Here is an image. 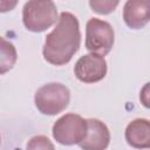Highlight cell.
Wrapping results in <instances>:
<instances>
[{"label":"cell","mask_w":150,"mask_h":150,"mask_svg":"<svg viewBox=\"0 0 150 150\" xmlns=\"http://www.w3.org/2000/svg\"><path fill=\"white\" fill-rule=\"evenodd\" d=\"M110 143L108 127L97 118L87 120V134L79 143L82 150H105Z\"/></svg>","instance_id":"obj_7"},{"label":"cell","mask_w":150,"mask_h":150,"mask_svg":"<svg viewBox=\"0 0 150 150\" xmlns=\"http://www.w3.org/2000/svg\"><path fill=\"white\" fill-rule=\"evenodd\" d=\"M18 60V53L12 42L0 36V75L9 71Z\"/></svg>","instance_id":"obj_10"},{"label":"cell","mask_w":150,"mask_h":150,"mask_svg":"<svg viewBox=\"0 0 150 150\" xmlns=\"http://www.w3.org/2000/svg\"><path fill=\"white\" fill-rule=\"evenodd\" d=\"M74 74L77 80L84 83H95L103 80L107 75V61L98 54H87L81 56L75 66Z\"/></svg>","instance_id":"obj_6"},{"label":"cell","mask_w":150,"mask_h":150,"mask_svg":"<svg viewBox=\"0 0 150 150\" xmlns=\"http://www.w3.org/2000/svg\"><path fill=\"white\" fill-rule=\"evenodd\" d=\"M125 141L135 149L150 146V123L146 118H135L125 128Z\"/></svg>","instance_id":"obj_9"},{"label":"cell","mask_w":150,"mask_h":150,"mask_svg":"<svg viewBox=\"0 0 150 150\" xmlns=\"http://www.w3.org/2000/svg\"><path fill=\"white\" fill-rule=\"evenodd\" d=\"M54 139L62 145L79 144L87 134V120L77 114H66L53 125Z\"/></svg>","instance_id":"obj_5"},{"label":"cell","mask_w":150,"mask_h":150,"mask_svg":"<svg viewBox=\"0 0 150 150\" xmlns=\"http://www.w3.org/2000/svg\"><path fill=\"white\" fill-rule=\"evenodd\" d=\"M22 21L30 32H45L57 21L56 6L50 0L27 1L22 8Z\"/></svg>","instance_id":"obj_2"},{"label":"cell","mask_w":150,"mask_h":150,"mask_svg":"<svg viewBox=\"0 0 150 150\" xmlns=\"http://www.w3.org/2000/svg\"><path fill=\"white\" fill-rule=\"evenodd\" d=\"M26 150H55V148L47 136L38 135L27 142Z\"/></svg>","instance_id":"obj_12"},{"label":"cell","mask_w":150,"mask_h":150,"mask_svg":"<svg viewBox=\"0 0 150 150\" xmlns=\"http://www.w3.org/2000/svg\"><path fill=\"white\" fill-rule=\"evenodd\" d=\"M16 5H18L16 0H0V12L5 13L12 11Z\"/></svg>","instance_id":"obj_13"},{"label":"cell","mask_w":150,"mask_h":150,"mask_svg":"<svg viewBox=\"0 0 150 150\" xmlns=\"http://www.w3.org/2000/svg\"><path fill=\"white\" fill-rule=\"evenodd\" d=\"M120 1L117 0H90L89 1V6L91 7V9L97 13V14H110L112 13L116 7L118 6Z\"/></svg>","instance_id":"obj_11"},{"label":"cell","mask_w":150,"mask_h":150,"mask_svg":"<svg viewBox=\"0 0 150 150\" xmlns=\"http://www.w3.org/2000/svg\"><path fill=\"white\" fill-rule=\"evenodd\" d=\"M115 41V33L108 21L91 18L86 25V48L98 55H107Z\"/></svg>","instance_id":"obj_4"},{"label":"cell","mask_w":150,"mask_h":150,"mask_svg":"<svg viewBox=\"0 0 150 150\" xmlns=\"http://www.w3.org/2000/svg\"><path fill=\"white\" fill-rule=\"evenodd\" d=\"M139 98H141L142 103L144 104V107L149 108V83H145V86H144L143 89L141 90Z\"/></svg>","instance_id":"obj_14"},{"label":"cell","mask_w":150,"mask_h":150,"mask_svg":"<svg viewBox=\"0 0 150 150\" xmlns=\"http://www.w3.org/2000/svg\"><path fill=\"white\" fill-rule=\"evenodd\" d=\"M123 20L132 29L143 28L150 20V1L128 0L123 7Z\"/></svg>","instance_id":"obj_8"},{"label":"cell","mask_w":150,"mask_h":150,"mask_svg":"<svg viewBox=\"0 0 150 150\" xmlns=\"http://www.w3.org/2000/svg\"><path fill=\"white\" fill-rule=\"evenodd\" d=\"M80 45L81 33L77 18L70 12H62L55 28L46 36L42 54L50 64L63 66L73 59Z\"/></svg>","instance_id":"obj_1"},{"label":"cell","mask_w":150,"mask_h":150,"mask_svg":"<svg viewBox=\"0 0 150 150\" xmlns=\"http://www.w3.org/2000/svg\"><path fill=\"white\" fill-rule=\"evenodd\" d=\"M0 142H1V137H0Z\"/></svg>","instance_id":"obj_15"},{"label":"cell","mask_w":150,"mask_h":150,"mask_svg":"<svg viewBox=\"0 0 150 150\" xmlns=\"http://www.w3.org/2000/svg\"><path fill=\"white\" fill-rule=\"evenodd\" d=\"M70 91L59 82H50L40 87L34 96V103L38 110L43 115L54 116L62 112L69 104Z\"/></svg>","instance_id":"obj_3"}]
</instances>
